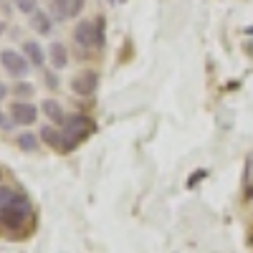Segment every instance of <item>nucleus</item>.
<instances>
[{"label":"nucleus","mask_w":253,"mask_h":253,"mask_svg":"<svg viewBox=\"0 0 253 253\" xmlns=\"http://www.w3.org/2000/svg\"><path fill=\"white\" fill-rule=\"evenodd\" d=\"M33 218V208H31V200L20 193L15 198V203L0 208V228L3 230H10V233H18V230H23Z\"/></svg>","instance_id":"f257e3e1"},{"label":"nucleus","mask_w":253,"mask_h":253,"mask_svg":"<svg viewBox=\"0 0 253 253\" xmlns=\"http://www.w3.org/2000/svg\"><path fill=\"white\" fill-rule=\"evenodd\" d=\"M0 63H3V69H5L10 76H15V79H23V76L28 74V69H31L28 58H23L18 51H10V48L0 53Z\"/></svg>","instance_id":"f03ea898"},{"label":"nucleus","mask_w":253,"mask_h":253,"mask_svg":"<svg viewBox=\"0 0 253 253\" xmlns=\"http://www.w3.org/2000/svg\"><path fill=\"white\" fill-rule=\"evenodd\" d=\"M74 41H76L81 48H91V46L99 48V28H96V20H94V23H91V20H84V23H79L76 31H74Z\"/></svg>","instance_id":"7ed1b4c3"},{"label":"nucleus","mask_w":253,"mask_h":253,"mask_svg":"<svg viewBox=\"0 0 253 253\" xmlns=\"http://www.w3.org/2000/svg\"><path fill=\"white\" fill-rule=\"evenodd\" d=\"M10 119L15 122V124H33L36 119H38V109L33 107V104H28V101H15V104H10Z\"/></svg>","instance_id":"20e7f679"},{"label":"nucleus","mask_w":253,"mask_h":253,"mask_svg":"<svg viewBox=\"0 0 253 253\" xmlns=\"http://www.w3.org/2000/svg\"><path fill=\"white\" fill-rule=\"evenodd\" d=\"M71 89H74L79 96H89V94H94V89H96V74H94V71H84V74H79V76L71 81Z\"/></svg>","instance_id":"39448f33"},{"label":"nucleus","mask_w":253,"mask_h":253,"mask_svg":"<svg viewBox=\"0 0 253 253\" xmlns=\"http://www.w3.org/2000/svg\"><path fill=\"white\" fill-rule=\"evenodd\" d=\"M41 139L48 147H53V150H61V152H63V144H66V134L61 129H56V126H43V129H41Z\"/></svg>","instance_id":"423d86ee"},{"label":"nucleus","mask_w":253,"mask_h":253,"mask_svg":"<svg viewBox=\"0 0 253 253\" xmlns=\"http://www.w3.org/2000/svg\"><path fill=\"white\" fill-rule=\"evenodd\" d=\"M41 109H43L46 114H48V119L56 124V126H63V124H66V114H63V109H61V104L58 101H51V99H46L43 104H41Z\"/></svg>","instance_id":"0eeeda50"},{"label":"nucleus","mask_w":253,"mask_h":253,"mask_svg":"<svg viewBox=\"0 0 253 253\" xmlns=\"http://www.w3.org/2000/svg\"><path fill=\"white\" fill-rule=\"evenodd\" d=\"M51 53V66L56 69V71H61V69H66V63H69V53H66V46L63 43H51V48H48Z\"/></svg>","instance_id":"6e6552de"},{"label":"nucleus","mask_w":253,"mask_h":253,"mask_svg":"<svg viewBox=\"0 0 253 253\" xmlns=\"http://www.w3.org/2000/svg\"><path fill=\"white\" fill-rule=\"evenodd\" d=\"M31 26L38 31V33H51V15L46 13V10H36L33 15H31Z\"/></svg>","instance_id":"1a4fd4ad"},{"label":"nucleus","mask_w":253,"mask_h":253,"mask_svg":"<svg viewBox=\"0 0 253 253\" xmlns=\"http://www.w3.org/2000/svg\"><path fill=\"white\" fill-rule=\"evenodd\" d=\"M23 51H26V56H28V61L33 63V66H43L46 53H43V48H41L36 41H28V43L23 46Z\"/></svg>","instance_id":"9d476101"},{"label":"nucleus","mask_w":253,"mask_h":253,"mask_svg":"<svg viewBox=\"0 0 253 253\" xmlns=\"http://www.w3.org/2000/svg\"><path fill=\"white\" fill-rule=\"evenodd\" d=\"M18 147L26 150V152H36L38 150V137L33 132H20L18 134Z\"/></svg>","instance_id":"9b49d317"},{"label":"nucleus","mask_w":253,"mask_h":253,"mask_svg":"<svg viewBox=\"0 0 253 253\" xmlns=\"http://www.w3.org/2000/svg\"><path fill=\"white\" fill-rule=\"evenodd\" d=\"M51 13L58 20L71 18V0H53V3H51Z\"/></svg>","instance_id":"f8f14e48"},{"label":"nucleus","mask_w":253,"mask_h":253,"mask_svg":"<svg viewBox=\"0 0 253 253\" xmlns=\"http://www.w3.org/2000/svg\"><path fill=\"white\" fill-rule=\"evenodd\" d=\"M18 195H20L18 190H13V187H8V185L0 182V208H5V205L15 203V198H18Z\"/></svg>","instance_id":"ddd939ff"},{"label":"nucleus","mask_w":253,"mask_h":253,"mask_svg":"<svg viewBox=\"0 0 253 253\" xmlns=\"http://www.w3.org/2000/svg\"><path fill=\"white\" fill-rule=\"evenodd\" d=\"M15 8H18V10H23V13H28V15H33V13L38 10L36 0H15Z\"/></svg>","instance_id":"4468645a"},{"label":"nucleus","mask_w":253,"mask_h":253,"mask_svg":"<svg viewBox=\"0 0 253 253\" xmlns=\"http://www.w3.org/2000/svg\"><path fill=\"white\" fill-rule=\"evenodd\" d=\"M0 129H8V132L15 129V122H13L10 114H5V112H0Z\"/></svg>","instance_id":"2eb2a0df"},{"label":"nucleus","mask_w":253,"mask_h":253,"mask_svg":"<svg viewBox=\"0 0 253 253\" xmlns=\"http://www.w3.org/2000/svg\"><path fill=\"white\" fill-rule=\"evenodd\" d=\"M13 91H15L18 96H23V99H26V96H31V94H33V86H31V84H18V86H15Z\"/></svg>","instance_id":"dca6fc26"},{"label":"nucleus","mask_w":253,"mask_h":253,"mask_svg":"<svg viewBox=\"0 0 253 253\" xmlns=\"http://www.w3.org/2000/svg\"><path fill=\"white\" fill-rule=\"evenodd\" d=\"M81 8H84V0H71V15L81 13Z\"/></svg>","instance_id":"f3484780"},{"label":"nucleus","mask_w":253,"mask_h":253,"mask_svg":"<svg viewBox=\"0 0 253 253\" xmlns=\"http://www.w3.org/2000/svg\"><path fill=\"white\" fill-rule=\"evenodd\" d=\"M8 96V86H5V84H0V101H3Z\"/></svg>","instance_id":"a211bd4d"},{"label":"nucleus","mask_w":253,"mask_h":253,"mask_svg":"<svg viewBox=\"0 0 253 253\" xmlns=\"http://www.w3.org/2000/svg\"><path fill=\"white\" fill-rule=\"evenodd\" d=\"M46 81H48V84H51V86H56V84H58V79H56V76H53V74H48V76H46Z\"/></svg>","instance_id":"6ab92c4d"}]
</instances>
